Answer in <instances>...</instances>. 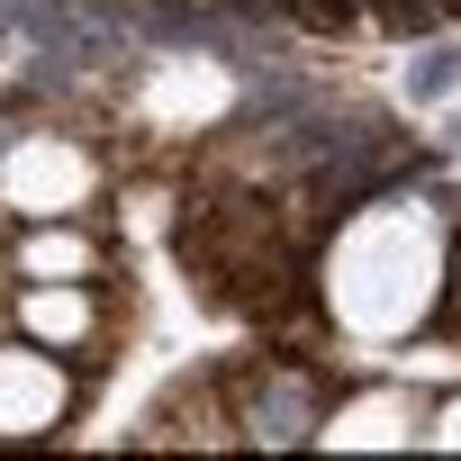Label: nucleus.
Returning a JSON list of instances; mask_svg holds the SVG:
<instances>
[{"mask_svg": "<svg viewBox=\"0 0 461 461\" xmlns=\"http://www.w3.org/2000/svg\"><path fill=\"white\" fill-rule=\"evenodd\" d=\"M425 443H443V452H461V398H452V407H434V416H425Z\"/></svg>", "mask_w": 461, "mask_h": 461, "instance_id": "8", "label": "nucleus"}, {"mask_svg": "<svg viewBox=\"0 0 461 461\" xmlns=\"http://www.w3.org/2000/svg\"><path fill=\"white\" fill-rule=\"evenodd\" d=\"M73 416V353L19 335L0 344V443H46Z\"/></svg>", "mask_w": 461, "mask_h": 461, "instance_id": "3", "label": "nucleus"}, {"mask_svg": "<svg viewBox=\"0 0 461 461\" xmlns=\"http://www.w3.org/2000/svg\"><path fill=\"white\" fill-rule=\"evenodd\" d=\"M425 398H407V389H362V398H335L326 416H317V443H335V452H398V443H416L425 434Z\"/></svg>", "mask_w": 461, "mask_h": 461, "instance_id": "5", "label": "nucleus"}, {"mask_svg": "<svg viewBox=\"0 0 461 461\" xmlns=\"http://www.w3.org/2000/svg\"><path fill=\"white\" fill-rule=\"evenodd\" d=\"M452 308H461V236H452Z\"/></svg>", "mask_w": 461, "mask_h": 461, "instance_id": "9", "label": "nucleus"}, {"mask_svg": "<svg viewBox=\"0 0 461 461\" xmlns=\"http://www.w3.org/2000/svg\"><path fill=\"white\" fill-rule=\"evenodd\" d=\"M226 109H236V82H226L217 64H199V55H163L145 73V100H136V118L154 136H190V127H208Z\"/></svg>", "mask_w": 461, "mask_h": 461, "instance_id": "4", "label": "nucleus"}, {"mask_svg": "<svg viewBox=\"0 0 461 461\" xmlns=\"http://www.w3.org/2000/svg\"><path fill=\"white\" fill-rule=\"evenodd\" d=\"M317 299L335 317L344 344H407L434 326V308L452 299V226L434 199L416 190H389V199H362L335 245L317 263Z\"/></svg>", "mask_w": 461, "mask_h": 461, "instance_id": "1", "label": "nucleus"}, {"mask_svg": "<svg viewBox=\"0 0 461 461\" xmlns=\"http://www.w3.org/2000/svg\"><path fill=\"white\" fill-rule=\"evenodd\" d=\"M10 317H19V335H37V344H55V353H91L100 326H109L91 281H28V290L10 299Z\"/></svg>", "mask_w": 461, "mask_h": 461, "instance_id": "6", "label": "nucleus"}, {"mask_svg": "<svg viewBox=\"0 0 461 461\" xmlns=\"http://www.w3.org/2000/svg\"><path fill=\"white\" fill-rule=\"evenodd\" d=\"M19 272H28V281H91V272H100V245L73 236V217H37L28 245H19Z\"/></svg>", "mask_w": 461, "mask_h": 461, "instance_id": "7", "label": "nucleus"}, {"mask_svg": "<svg viewBox=\"0 0 461 461\" xmlns=\"http://www.w3.org/2000/svg\"><path fill=\"white\" fill-rule=\"evenodd\" d=\"M100 190V163L73 145V136H19L10 154H0V208L10 217H82Z\"/></svg>", "mask_w": 461, "mask_h": 461, "instance_id": "2", "label": "nucleus"}]
</instances>
